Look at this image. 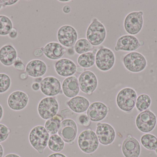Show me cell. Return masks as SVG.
Listing matches in <instances>:
<instances>
[{
    "mask_svg": "<svg viewBox=\"0 0 157 157\" xmlns=\"http://www.w3.org/2000/svg\"><path fill=\"white\" fill-rule=\"evenodd\" d=\"M29 101V96L21 90L13 91L8 96L7 105L12 110L20 111L27 106Z\"/></svg>",
    "mask_w": 157,
    "mask_h": 157,
    "instance_id": "cell-15",
    "label": "cell"
},
{
    "mask_svg": "<svg viewBox=\"0 0 157 157\" xmlns=\"http://www.w3.org/2000/svg\"><path fill=\"white\" fill-rule=\"evenodd\" d=\"M28 77V75L27 74L26 72H23L20 74V76H19V78L21 80H25L27 79Z\"/></svg>",
    "mask_w": 157,
    "mask_h": 157,
    "instance_id": "cell-42",
    "label": "cell"
},
{
    "mask_svg": "<svg viewBox=\"0 0 157 157\" xmlns=\"http://www.w3.org/2000/svg\"><path fill=\"white\" fill-rule=\"evenodd\" d=\"M123 63L127 70L134 73L142 72L147 65L145 57L137 52H132L126 54L123 59Z\"/></svg>",
    "mask_w": 157,
    "mask_h": 157,
    "instance_id": "cell-6",
    "label": "cell"
},
{
    "mask_svg": "<svg viewBox=\"0 0 157 157\" xmlns=\"http://www.w3.org/2000/svg\"><path fill=\"white\" fill-rule=\"evenodd\" d=\"M96 52L97 51H90L79 55L77 60L78 65L84 68L93 66L95 64Z\"/></svg>",
    "mask_w": 157,
    "mask_h": 157,
    "instance_id": "cell-26",
    "label": "cell"
},
{
    "mask_svg": "<svg viewBox=\"0 0 157 157\" xmlns=\"http://www.w3.org/2000/svg\"><path fill=\"white\" fill-rule=\"evenodd\" d=\"M116 58L114 52L109 48L101 46L97 50L95 57L96 67L101 72H106L112 69Z\"/></svg>",
    "mask_w": 157,
    "mask_h": 157,
    "instance_id": "cell-3",
    "label": "cell"
},
{
    "mask_svg": "<svg viewBox=\"0 0 157 157\" xmlns=\"http://www.w3.org/2000/svg\"><path fill=\"white\" fill-rule=\"evenodd\" d=\"M48 157H67L65 155L60 153H54L51 154Z\"/></svg>",
    "mask_w": 157,
    "mask_h": 157,
    "instance_id": "cell-43",
    "label": "cell"
},
{
    "mask_svg": "<svg viewBox=\"0 0 157 157\" xmlns=\"http://www.w3.org/2000/svg\"><path fill=\"white\" fill-rule=\"evenodd\" d=\"M78 128L76 123L71 119H65L61 123L58 134L65 143L72 144L77 136Z\"/></svg>",
    "mask_w": 157,
    "mask_h": 157,
    "instance_id": "cell-10",
    "label": "cell"
},
{
    "mask_svg": "<svg viewBox=\"0 0 157 157\" xmlns=\"http://www.w3.org/2000/svg\"><path fill=\"white\" fill-rule=\"evenodd\" d=\"M49 138V134L42 125L34 127L29 135L30 145L40 154L44 153V150L48 146Z\"/></svg>",
    "mask_w": 157,
    "mask_h": 157,
    "instance_id": "cell-2",
    "label": "cell"
},
{
    "mask_svg": "<svg viewBox=\"0 0 157 157\" xmlns=\"http://www.w3.org/2000/svg\"><path fill=\"white\" fill-rule=\"evenodd\" d=\"M77 121L80 125L85 127H88L91 124V121L85 114H80L77 118Z\"/></svg>",
    "mask_w": 157,
    "mask_h": 157,
    "instance_id": "cell-34",
    "label": "cell"
},
{
    "mask_svg": "<svg viewBox=\"0 0 157 157\" xmlns=\"http://www.w3.org/2000/svg\"><path fill=\"white\" fill-rule=\"evenodd\" d=\"M156 122L155 115L149 110H146L138 114L136 121L137 128L144 133L152 131L155 129Z\"/></svg>",
    "mask_w": 157,
    "mask_h": 157,
    "instance_id": "cell-12",
    "label": "cell"
},
{
    "mask_svg": "<svg viewBox=\"0 0 157 157\" xmlns=\"http://www.w3.org/2000/svg\"><path fill=\"white\" fill-rule=\"evenodd\" d=\"M137 99L136 91L131 88H124L119 91L116 96V104L123 111L129 112L134 108Z\"/></svg>",
    "mask_w": 157,
    "mask_h": 157,
    "instance_id": "cell-5",
    "label": "cell"
},
{
    "mask_svg": "<svg viewBox=\"0 0 157 157\" xmlns=\"http://www.w3.org/2000/svg\"><path fill=\"white\" fill-rule=\"evenodd\" d=\"M122 151L125 157H139L141 146L138 141L129 135L123 143Z\"/></svg>",
    "mask_w": 157,
    "mask_h": 157,
    "instance_id": "cell-19",
    "label": "cell"
},
{
    "mask_svg": "<svg viewBox=\"0 0 157 157\" xmlns=\"http://www.w3.org/2000/svg\"><path fill=\"white\" fill-rule=\"evenodd\" d=\"M4 154L3 148L2 145L0 144V157H2Z\"/></svg>",
    "mask_w": 157,
    "mask_h": 157,
    "instance_id": "cell-48",
    "label": "cell"
},
{
    "mask_svg": "<svg viewBox=\"0 0 157 157\" xmlns=\"http://www.w3.org/2000/svg\"><path fill=\"white\" fill-rule=\"evenodd\" d=\"M9 38L12 40H14L18 37V32L17 29L15 28H13L8 35Z\"/></svg>",
    "mask_w": 157,
    "mask_h": 157,
    "instance_id": "cell-37",
    "label": "cell"
},
{
    "mask_svg": "<svg viewBox=\"0 0 157 157\" xmlns=\"http://www.w3.org/2000/svg\"><path fill=\"white\" fill-rule=\"evenodd\" d=\"M4 114V110L2 105L0 104V121L2 119L3 116Z\"/></svg>",
    "mask_w": 157,
    "mask_h": 157,
    "instance_id": "cell-45",
    "label": "cell"
},
{
    "mask_svg": "<svg viewBox=\"0 0 157 157\" xmlns=\"http://www.w3.org/2000/svg\"><path fill=\"white\" fill-rule=\"evenodd\" d=\"M13 65L16 70L19 72H24L25 71L26 66L20 57H17Z\"/></svg>",
    "mask_w": 157,
    "mask_h": 157,
    "instance_id": "cell-35",
    "label": "cell"
},
{
    "mask_svg": "<svg viewBox=\"0 0 157 157\" xmlns=\"http://www.w3.org/2000/svg\"><path fill=\"white\" fill-rule=\"evenodd\" d=\"M107 37V30L104 25L96 18H94L87 29L86 39L93 46L101 45Z\"/></svg>",
    "mask_w": 157,
    "mask_h": 157,
    "instance_id": "cell-1",
    "label": "cell"
},
{
    "mask_svg": "<svg viewBox=\"0 0 157 157\" xmlns=\"http://www.w3.org/2000/svg\"><path fill=\"white\" fill-rule=\"evenodd\" d=\"M59 103L53 97H46L40 101L37 111L40 117L44 120H48L56 116L59 110Z\"/></svg>",
    "mask_w": 157,
    "mask_h": 157,
    "instance_id": "cell-7",
    "label": "cell"
},
{
    "mask_svg": "<svg viewBox=\"0 0 157 157\" xmlns=\"http://www.w3.org/2000/svg\"><path fill=\"white\" fill-rule=\"evenodd\" d=\"M31 88L34 91H38L40 89V84L34 82L31 85Z\"/></svg>",
    "mask_w": 157,
    "mask_h": 157,
    "instance_id": "cell-39",
    "label": "cell"
},
{
    "mask_svg": "<svg viewBox=\"0 0 157 157\" xmlns=\"http://www.w3.org/2000/svg\"><path fill=\"white\" fill-rule=\"evenodd\" d=\"M141 46L139 40L135 36L131 35H123L117 41L114 50L116 51H133L136 50Z\"/></svg>",
    "mask_w": 157,
    "mask_h": 157,
    "instance_id": "cell-17",
    "label": "cell"
},
{
    "mask_svg": "<svg viewBox=\"0 0 157 157\" xmlns=\"http://www.w3.org/2000/svg\"><path fill=\"white\" fill-rule=\"evenodd\" d=\"M151 104V99L147 94H142L140 95L136 99V108L140 112H144L147 110Z\"/></svg>",
    "mask_w": 157,
    "mask_h": 157,
    "instance_id": "cell-31",
    "label": "cell"
},
{
    "mask_svg": "<svg viewBox=\"0 0 157 157\" xmlns=\"http://www.w3.org/2000/svg\"><path fill=\"white\" fill-rule=\"evenodd\" d=\"M11 78L8 75L0 73V94L7 92L11 87Z\"/></svg>",
    "mask_w": 157,
    "mask_h": 157,
    "instance_id": "cell-32",
    "label": "cell"
},
{
    "mask_svg": "<svg viewBox=\"0 0 157 157\" xmlns=\"http://www.w3.org/2000/svg\"><path fill=\"white\" fill-rule=\"evenodd\" d=\"M62 90L63 95L69 98L77 96L80 91L78 78L75 76L66 77L63 82Z\"/></svg>",
    "mask_w": 157,
    "mask_h": 157,
    "instance_id": "cell-22",
    "label": "cell"
},
{
    "mask_svg": "<svg viewBox=\"0 0 157 157\" xmlns=\"http://www.w3.org/2000/svg\"><path fill=\"white\" fill-rule=\"evenodd\" d=\"M57 37L59 43L63 46L71 48L78 40V34L77 30L72 26L65 25L59 29Z\"/></svg>",
    "mask_w": 157,
    "mask_h": 157,
    "instance_id": "cell-9",
    "label": "cell"
},
{
    "mask_svg": "<svg viewBox=\"0 0 157 157\" xmlns=\"http://www.w3.org/2000/svg\"><path fill=\"white\" fill-rule=\"evenodd\" d=\"M48 67L43 61L34 59L29 61L26 65L25 72L29 76L34 78L42 77L47 73Z\"/></svg>",
    "mask_w": 157,
    "mask_h": 157,
    "instance_id": "cell-20",
    "label": "cell"
},
{
    "mask_svg": "<svg viewBox=\"0 0 157 157\" xmlns=\"http://www.w3.org/2000/svg\"><path fill=\"white\" fill-rule=\"evenodd\" d=\"M144 13L142 11L132 12L125 17L124 26L125 31L131 35L138 34L142 30L144 25Z\"/></svg>",
    "mask_w": 157,
    "mask_h": 157,
    "instance_id": "cell-8",
    "label": "cell"
},
{
    "mask_svg": "<svg viewBox=\"0 0 157 157\" xmlns=\"http://www.w3.org/2000/svg\"><path fill=\"white\" fill-rule=\"evenodd\" d=\"M11 130L4 124H0V143L5 141L9 136Z\"/></svg>",
    "mask_w": 157,
    "mask_h": 157,
    "instance_id": "cell-33",
    "label": "cell"
},
{
    "mask_svg": "<svg viewBox=\"0 0 157 157\" xmlns=\"http://www.w3.org/2000/svg\"><path fill=\"white\" fill-rule=\"evenodd\" d=\"M96 134L99 143L104 146L111 144L116 136V132L113 127L106 123L97 124Z\"/></svg>",
    "mask_w": 157,
    "mask_h": 157,
    "instance_id": "cell-13",
    "label": "cell"
},
{
    "mask_svg": "<svg viewBox=\"0 0 157 157\" xmlns=\"http://www.w3.org/2000/svg\"><path fill=\"white\" fill-rule=\"evenodd\" d=\"M17 57V51L12 44H5L0 48V63L4 66L13 65Z\"/></svg>",
    "mask_w": 157,
    "mask_h": 157,
    "instance_id": "cell-23",
    "label": "cell"
},
{
    "mask_svg": "<svg viewBox=\"0 0 157 157\" xmlns=\"http://www.w3.org/2000/svg\"><path fill=\"white\" fill-rule=\"evenodd\" d=\"M63 12L65 14H69L71 11V8L69 5H65L63 7Z\"/></svg>",
    "mask_w": 157,
    "mask_h": 157,
    "instance_id": "cell-40",
    "label": "cell"
},
{
    "mask_svg": "<svg viewBox=\"0 0 157 157\" xmlns=\"http://www.w3.org/2000/svg\"><path fill=\"white\" fill-rule=\"evenodd\" d=\"M155 151H156V153H157V148L156 149Z\"/></svg>",
    "mask_w": 157,
    "mask_h": 157,
    "instance_id": "cell-50",
    "label": "cell"
},
{
    "mask_svg": "<svg viewBox=\"0 0 157 157\" xmlns=\"http://www.w3.org/2000/svg\"><path fill=\"white\" fill-rule=\"evenodd\" d=\"M143 146L149 150H155L157 148V138L152 134H145L141 137Z\"/></svg>",
    "mask_w": 157,
    "mask_h": 157,
    "instance_id": "cell-30",
    "label": "cell"
},
{
    "mask_svg": "<svg viewBox=\"0 0 157 157\" xmlns=\"http://www.w3.org/2000/svg\"><path fill=\"white\" fill-rule=\"evenodd\" d=\"M67 107L73 112L82 113L87 111L90 105L89 100L82 96H76L66 102Z\"/></svg>",
    "mask_w": 157,
    "mask_h": 157,
    "instance_id": "cell-24",
    "label": "cell"
},
{
    "mask_svg": "<svg viewBox=\"0 0 157 157\" xmlns=\"http://www.w3.org/2000/svg\"><path fill=\"white\" fill-rule=\"evenodd\" d=\"M85 71V68H83V67H81V66H78L77 67V69H76V72L78 73H84Z\"/></svg>",
    "mask_w": 157,
    "mask_h": 157,
    "instance_id": "cell-44",
    "label": "cell"
},
{
    "mask_svg": "<svg viewBox=\"0 0 157 157\" xmlns=\"http://www.w3.org/2000/svg\"><path fill=\"white\" fill-rule=\"evenodd\" d=\"M66 50L61 44L56 41L47 43L44 47L43 52L48 59L56 61L61 59L66 53Z\"/></svg>",
    "mask_w": 157,
    "mask_h": 157,
    "instance_id": "cell-21",
    "label": "cell"
},
{
    "mask_svg": "<svg viewBox=\"0 0 157 157\" xmlns=\"http://www.w3.org/2000/svg\"><path fill=\"white\" fill-rule=\"evenodd\" d=\"M63 117L57 114L53 118L47 120L45 123V128L50 135L56 134L59 131L61 123L63 120Z\"/></svg>",
    "mask_w": 157,
    "mask_h": 157,
    "instance_id": "cell-25",
    "label": "cell"
},
{
    "mask_svg": "<svg viewBox=\"0 0 157 157\" xmlns=\"http://www.w3.org/2000/svg\"><path fill=\"white\" fill-rule=\"evenodd\" d=\"M59 2H71V0H67V1H63V0H59Z\"/></svg>",
    "mask_w": 157,
    "mask_h": 157,
    "instance_id": "cell-49",
    "label": "cell"
},
{
    "mask_svg": "<svg viewBox=\"0 0 157 157\" xmlns=\"http://www.w3.org/2000/svg\"><path fill=\"white\" fill-rule=\"evenodd\" d=\"M4 157H20L18 155L15 154H9L6 155Z\"/></svg>",
    "mask_w": 157,
    "mask_h": 157,
    "instance_id": "cell-46",
    "label": "cell"
},
{
    "mask_svg": "<svg viewBox=\"0 0 157 157\" xmlns=\"http://www.w3.org/2000/svg\"><path fill=\"white\" fill-rule=\"evenodd\" d=\"M18 2L19 1L17 0H0V11L6 6L13 5Z\"/></svg>",
    "mask_w": 157,
    "mask_h": 157,
    "instance_id": "cell-36",
    "label": "cell"
},
{
    "mask_svg": "<svg viewBox=\"0 0 157 157\" xmlns=\"http://www.w3.org/2000/svg\"><path fill=\"white\" fill-rule=\"evenodd\" d=\"M43 78L42 77H36V78H35V82H36V83H39V84H40L42 80H43Z\"/></svg>",
    "mask_w": 157,
    "mask_h": 157,
    "instance_id": "cell-47",
    "label": "cell"
},
{
    "mask_svg": "<svg viewBox=\"0 0 157 157\" xmlns=\"http://www.w3.org/2000/svg\"><path fill=\"white\" fill-rule=\"evenodd\" d=\"M40 90L47 97L58 96L62 91L59 80L53 76L46 77L43 78L40 84Z\"/></svg>",
    "mask_w": 157,
    "mask_h": 157,
    "instance_id": "cell-14",
    "label": "cell"
},
{
    "mask_svg": "<svg viewBox=\"0 0 157 157\" xmlns=\"http://www.w3.org/2000/svg\"><path fill=\"white\" fill-rule=\"evenodd\" d=\"M48 146L52 152H59L63 150L65 144L59 135L54 134L50 136Z\"/></svg>",
    "mask_w": 157,
    "mask_h": 157,
    "instance_id": "cell-27",
    "label": "cell"
},
{
    "mask_svg": "<svg viewBox=\"0 0 157 157\" xmlns=\"http://www.w3.org/2000/svg\"><path fill=\"white\" fill-rule=\"evenodd\" d=\"M67 55L69 56H73L75 54V51L74 48L71 47V48H68L67 51Z\"/></svg>",
    "mask_w": 157,
    "mask_h": 157,
    "instance_id": "cell-41",
    "label": "cell"
},
{
    "mask_svg": "<svg viewBox=\"0 0 157 157\" xmlns=\"http://www.w3.org/2000/svg\"><path fill=\"white\" fill-rule=\"evenodd\" d=\"M43 54H44V52L41 49H36L34 52V56L38 58L41 57Z\"/></svg>",
    "mask_w": 157,
    "mask_h": 157,
    "instance_id": "cell-38",
    "label": "cell"
},
{
    "mask_svg": "<svg viewBox=\"0 0 157 157\" xmlns=\"http://www.w3.org/2000/svg\"><path fill=\"white\" fill-rule=\"evenodd\" d=\"M80 90L87 95H91L97 89L98 80L96 74L90 71H85L78 78Z\"/></svg>",
    "mask_w": 157,
    "mask_h": 157,
    "instance_id": "cell-11",
    "label": "cell"
},
{
    "mask_svg": "<svg viewBox=\"0 0 157 157\" xmlns=\"http://www.w3.org/2000/svg\"><path fill=\"white\" fill-rule=\"evenodd\" d=\"M75 53L80 55L91 51L94 49V47L90 43L86 38H80L75 42L74 46Z\"/></svg>",
    "mask_w": 157,
    "mask_h": 157,
    "instance_id": "cell-28",
    "label": "cell"
},
{
    "mask_svg": "<svg viewBox=\"0 0 157 157\" xmlns=\"http://www.w3.org/2000/svg\"><path fill=\"white\" fill-rule=\"evenodd\" d=\"M77 65L75 63L67 58H61L55 63L54 69L56 73L62 77L73 76L76 72Z\"/></svg>",
    "mask_w": 157,
    "mask_h": 157,
    "instance_id": "cell-18",
    "label": "cell"
},
{
    "mask_svg": "<svg viewBox=\"0 0 157 157\" xmlns=\"http://www.w3.org/2000/svg\"><path fill=\"white\" fill-rule=\"evenodd\" d=\"M109 108L103 102L96 101L90 105L87 114L90 120L94 122H98L105 119Z\"/></svg>",
    "mask_w": 157,
    "mask_h": 157,
    "instance_id": "cell-16",
    "label": "cell"
},
{
    "mask_svg": "<svg viewBox=\"0 0 157 157\" xmlns=\"http://www.w3.org/2000/svg\"><path fill=\"white\" fill-rule=\"evenodd\" d=\"M13 28V23L9 17L0 15V36H6Z\"/></svg>",
    "mask_w": 157,
    "mask_h": 157,
    "instance_id": "cell-29",
    "label": "cell"
},
{
    "mask_svg": "<svg viewBox=\"0 0 157 157\" xmlns=\"http://www.w3.org/2000/svg\"><path fill=\"white\" fill-rule=\"evenodd\" d=\"M78 144L79 149L82 152L90 154L98 149L99 142L96 132L89 129L80 133L78 138Z\"/></svg>",
    "mask_w": 157,
    "mask_h": 157,
    "instance_id": "cell-4",
    "label": "cell"
}]
</instances>
